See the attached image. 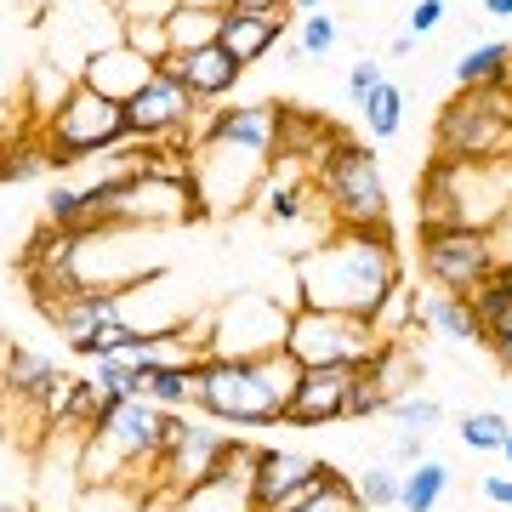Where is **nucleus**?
Returning <instances> with one entry per match:
<instances>
[{
    "label": "nucleus",
    "instance_id": "obj_32",
    "mask_svg": "<svg viewBox=\"0 0 512 512\" xmlns=\"http://www.w3.org/2000/svg\"><path fill=\"white\" fill-rule=\"evenodd\" d=\"M467 302H473V319H478V330H484V336H490V330L507 319V313H512V279L501 274V262H495V274L484 279V285H478Z\"/></svg>",
    "mask_w": 512,
    "mask_h": 512
},
{
    "label": "nucleus",
    "instance_id": "obj_12",
    "mask_svg": "<svg viewBox=\"0 0 512 512\" xmlns=\"http://www.w3.org/2000/svg\"><path fill=\"white\" fill-rule=\"evenodd\" d=\"M353 370L359 365H313V370H302L291 404H285V416H279V427H330V421H348Z\"/></svg>",
    "mask_w": 512,
    "mask_h": 512
},
{
    "label": "nucleus",
    "instance_id": "obj_24",
    "mask_svg": "<svg viewBox=\"0 0 512 512\" xmlns=\"http://www.w3.org/2000/svg\"><path fill=\"white\" fill-rule=\"evenodd\" d=\"M450 495V467L444 461H416V467H404V478H399V507L404 512H433Z\"/></svg>",
    "mask_w": 512,
    "mask_h": 512
},
{
    "label": "nucleus",
    "instance_id": "obj_21",
    "mask_svg": "<svg viewBox=\"0 0 512 512\" xmlns=\"http://www.w3.org/2000/svg\"><path fill=\"white\" fill-rule=\"evenodd\" d=\"M268 512H359V490H353V478L342 473V467H330V461H325L302 490H291L285 501H274Z\"/></svg>",
    "mask_w": 512,
    "mask_h": 512
},
{
    "label": "nucleus",
    "instance_id": "obj_2",
    "mask_svg": "<svg viewBox=\"0 0 512 512\" xmlns=\"http://www.w3.org/2000/svg\"><path fill=\"white\" fill-rule=\"evenodd\" d=\"M296 365L291 353H256V359H200L194 365V410L222 421L228 433H256V427H279L285 404L296 393Z\"/></svg>",
    "mask_w": 512,
    "mask_h": 512
},
{
    "label": "nucleus",
    "instance_id": "obj_7",
    "mask_svg": "<svg viewBox=\"0 0 512 512\" xmlns=\"http://www.w3.org/2000/svg\"><path fill=\"white\" fill-rule=\"evenodd\" d=\"M416 262L439 296H473L501 256H495V234L478 228H416Z\"/></svg>",
    "mask_w": 512,
    "mask_h": 512
},
{
    "label": "nucleus",
    "instance_id": "obj_33",
    "mask_svg": "<svg viewBox=\"0 0 512 512\" xmlns=\"http://www.w3.org/2000/svg\"><path fill=\"white\" fill-rule=\"evenodd\" d=\"M120 46H131V52L143 57V63H154V69H160L165 57H171L165 18H120Z\"/></svg>",
    "mask_w": 512,
    "mask_h": 512
},
{
    "label": "nucleus",
    "instance_id": "obj_19",
    "mask_svg": "<svg viewBox=\"0 0 512 512\" xmlns=\"http://www.w3.org/2000/svg\"><path fill=\"white\" fill-rule=\"evenodd\" d=\"M165 69L177 74V80H183L188 86V97H194V103H211V97H228L239 86V63L228 52H222V46H200V52H183V57H165Z\"/></svg>",
    "mask_w": 512,
    "mask_h": 512
},
{
    "label": "nucleus",
    "instance_id": "obj_18",
    "mask_svg": "<svg viewBox=\"0 0 512 512\" xmlns=\"http://www.w3.org/2000/svg\"><path fill=\"white\" fill-rule=\"evenodd\" d=\"M57 376H63V370H57L46 353L6 342V359H0V393H6V399L29 404V410H46V399H52ZM40 421H46V416H40Z\"/></svg>",
    "mask_w": 512,
    "mask_h": 512
},
{
    "label": "nucleus",
    "instance_id": "obj_26",
    "mask_svg": "<svg viewBox=\"0 0 512 512\" xmlns=\"http://www.w3.org/2000/svg\"><path fill=\"white\" fill-rule=\"evenodd\" d=\"M416 319H421V291L399 279V285H393V291L382 296V308L370 313L365 325L376 330V342H404V330L416 325Z\"/></svg>",
    "mask_w": 512,
    "mask_h": 512
},
{
    "label": "nucleus",
    "instance_id": "obj_47",
    "mask_svg": "<svg viewBox=\"0 0 512 512\" xmlns=\"http://www.w3.org/2000/svg\"><path fill=\"white\" fill-rule=\"evenodd\" d=\"M484 12L490 18H512V0H484Z\"/></svg>",
    "mask_w": 512,
    "mask_h": 512
},
{
    "label": "nucleus",
    "instance_id": "obj_23",
    "mask_svg": "<svg viewBox=\"0 0 512 512\" xmlns=\"http://www.w3.org/2000/svg\"><path fill=\"white\" fill-rule=\"evenodd\" d=\"M416 325H427L439 342H461V348H473V342H484V330H478L473 319V302L467 296H421V319Z\"/></svg>",
    "mask_w": 512,
    "mask_h": 512
},
{
    "label": "nucleus",
    "instance_id": "obj_48",
    "mask_svg": "<svg viewBox=\"0 0 512 512\" xmlns=\"http://www.w3.org/2000/svg\"><path fill=\"white\" fill-rule=\"evenodd\" d=\"M501 456H507V467H512V433H507V444H501Z\"/></svg>",
    "mask_w": 512,
    "mask_h": 512
},
{
    "label": "nucleus",
    "instance_id": "obj_35",
    "mask_svg": "<svg viewBox=\"0 0 512 512\" xmlns=\"http://www.w3.org/2000/svg\"><path fill=\"white\" fill-rule=\"evenodd\" d=\"M387 416H393V433H399V439H427V433H433V427L444 421V404H439V399H421V393H410V399H399L393 410H387Z\"/></svg>",
    "mask_w": 512,
    "mask_h": 512
},
{
    "label": "nucleus",
    "instance_id": "obj_4",
    "mask_svg": "<svg viewBox=\"0 0 512 512\" xmlns=\"http://www.w3.org/2000/svg\"><path fill=\"white\" fill-rule=\"evenodd\" d=\"M512 154V97L507 92H456L433 120V160L490 165Z\"/></svg>",
    "mask_w": 512,
    "mask_h": 512
},
{
    "label": "nucleus",
    "instance_id": "obj_10",
    "mask_svg": "<svg viewBox=\"0 0 512 512\" xmlns=\"http://www.w3.org/2000/svg\"><path fill=\"white\" fill-rule=\"evenodd\" d=\"M120 109H126V137L131 143H165V137H177V131H194V120H200V103L188 97V86L165 69V63L148 74Z\"/></svg>",
    "mask_w": 512,
    "mask_h": 512
},
{
    "label": "nucleus",
    "instance_id": "obj_46",
    "mask_svg": "<svg viewBox=\"0 0 512 512\" xmlns=\"http://www.w3.org/2000/svg\"><path fill=\"white\" fill-rule=\"evenodd\" d=\"M416 52V35H393V57H410Z\"/></svg>",
    "mask_w": 512,
    "mask_h": 512
},
{
    "label": "nucleus",
    "instance_id": "obj_14",
    "mask_svg": "<svg viewBox=\"0 0 512 512\" xmlns=\"http://www.w3.org/2000/svg\"><path fill=\"white\" fill-rule=\"evenodd\" d=\"M274 131H279V109H274V103H228V109L205 114V126L194 131V137L234 143V148L262 154V160H274Z\"/></svg>",
    "mask_w": 512,
    "mask_h": 512
},
{
    "label": "nucleus",
    "instance_id": "obj_45",
    "mask_svg": "<svg viewBox=\"0 0 512 512\" xmlns=\"http://www.w3.org/2000/svg\"><path fill=\"white\" fill-rule=\"evenodd\" d=\"M285 6H291L296 18H302V12H325V0H285Z\"/></svg>",
    "mask_w": 512,
    "mask_h": 512
},
{
    "label": "nucleus",
    "instance_id": "obj_3",
    "mask_svg": "<svg viewBox=\"0 0 512 512\" xmlns=\"http://www.w3.org/2000/svg\"><path fill=\"white\" fill-rule=\"evenodd\" d=\"M313 194L330 211V228H393L382 160L353 131H342L325 148V160L313 165Z\"/></svg>",
    "mask_w": 512,
    "mask_h": 512
},
{
    "label": "nucleus",
    "instance_id": "obj_44",
    "mask_svg": "<svg viewBox=\"0 0 512 512\" xmlns=\"http://www.w3.org/2000/svg\"><path fill=\"white\" fill-rule=\"evenodd\" d=\"M177 6H188V12H228L234 0H177Z\"/></svg>",
    "mask_w": 512,
    "mask_h": 512
},
{
    "label": "nucleus",
    "instance_id": "obj_22",
    "mask_svg": "<svg viewBox=\"0 0 512 512\" xmlns=\"http://www.w3.org/2000/svg\"><path fill=\"white\" fill-rule=\"evenodd\" d=\"M512 86V46L478 40L473 52L456 57V92H507Z\"/></svg>",
    "mask_w": 512,
    "mask_h": 512
},
{
    "label": "nucleus",
    "instance_id": "obj_42",
    "mask_svg": "<svg viewBox=\"0 0 512 512\" xmlns=\"http://www.w3.org/2000/svg\"><path fill=\"white\" fill-rule=\"evenodd\" d=\"M484 501H490V507H507V512H512V478L490 473V478H484Z\"/></svg>",
    "mask_w": 512,
    "mask_h": 512
},
{
    "label": "nucleus",
    "instance_id": "obj_15",
    "mask_svg": "<svg viewBox=\"0 0 512 512\" xmlns=\"http://www.w3.org/2000/svg\"><path fill=\"white\" fill-rule=\"evenodd\" d=\"M279 109V131H274V160H296V165H319L325 148L342 137L336 120H325L319 109H302V103H274Z\"/></svg>",
    "mask_w": 512,
    "mask_h": 512
},
{
    "label": "nucleus",
    "instance_id": "obj_6",
    "mask_svg": "<svg viewBox=\"0 0 512 512\" xmlns=\"http://www.w3.org/2000/svg\"><path fill=\"white\" fill-rule=\"evenodd\" d=\"M160 433L165 410L148 399H126L97 433H86L80 450V484H114L131 467H154L160 461Z\"/></svg>",
    "mask_w": 512,
    "mask_h": 512
},
{
    "label": "nucleus",
    "instance_id": "obj_43",
    "mask_svg": "<svg viewBox=\"0 0 512 512\" xmlns=\"http://www.w3.org/2000/svg\"><path fill=\"white\" fill-rule=\"evenodd\" d=\"M427 461V439H399V467H416Z\"/></svg>",
    "mask_w": 512,
    "mask_h": 512
},
{
    "label": "nucleus",
    "instance_id": "obj_5",
    "mask_svg": "<svg viewBox=\"0 0 512 512\" xmlns=\"http://www.w3.org/2000/svg\"><path fill=\"white\" fill-rule=\"evenodd\" d=\"M40 148H46V165H80V160H97V154H114L126 137V109L114 97L92 92L74 80V92L57 103V114L46 126H35Z\"/></svg>",
    "mask_w": 512,
    "mask_h": 512
},
{
    "label": "nucleus",
    "instance_id": "obj_1",
    "mask_svg": "<svg viewBox=\"0 0 512 512\" xmlns=\"http://www.w3.org/2000/svg\"><path fill=\"white\" fill-rule=\"evenodd\" d=\"M399 279L404 256L393 228H330L319 245L296 251V302L302 308L370 319Z\"/></svg>",
    "mask_w": 512,
    "mask_h": 512
},
{
    "label": "nucleus",
    "instance_id": "obj_49",
    "mask_svg": "<svg viewBox=\"0 0 512 512\" xmlns=\"http://www.w3.org/2000/svg\"><path fill=\"white\" fill-rule=\"evenodd\" d=\"M0 359H6V336H0Z\"/></svg>",
    "mask_w": 512,
    "mask_h": 512
},
{
    "label": "nucleus",
    "instance_id": "obj_11",
    "mask_svg": "<svg viewBox=\"0 0 512 512\" xmlns=\"http://www.w3.org/2000/svg\"><path fill=\"white\" fill-rule=\"evenodd\" d=\"M421 382V359L410 353V342H376L370 359L353 370V399H348V421H370L387 416L399 399H410V387Z\"/></svg>",
    "mask_w": 512,
    "mask_h": 512
},
{
    "label": "nucleus",
    "instance_id": "obj_31",
    "mask_svg": "<svg viewBox=\"0 0 512 512\" xmlns=\"http://www.w3.org/2000/svg\"><path fill=\"white\" fill-rule=\"evenodd\" d=\"M336 35H342V29H336L330 12H302V18H296V52L291 57L296 63H325Z\"/></svg>",
    "mask_w": 512,
    "mask_h": 512
},
{
    "label": "nucleus",
    "instance_id": "obj_36",
    "mask_svg": "<svg viewBox=\"0 0 512 512\" xmlns=\"http://www.w3.org/2000/svg\"><path fill=\"white\" fill-rule=\"evenodd\" d=\"M512 433V421L501 410H473V416H461V444L467 450H501Z\"/></svg>",
    "mask_w": 512,
    "mask_h": 512
},
{
    "label": "nucleus",
    "instance_id": "obj_8",
    "mask_svg": "<svg viewBox=\"0 0 512 512\" xmlns=\"http://www.w3.org/2000/svg\"><path fill=\"white\" fill-rule=\"evenodd\" d=\"M291 330V308L262 291H234L211 313V353L217 359H256V353H279Z\"/></svg>",
    "mask_w": 512,
    "mask_h": 512
},
{
    "label": "nucleus",
    "instance_id": "obj_27",
    "mask_svg": "<svg viewBox=\"0 0 512 512\" xmlns=\"http://www.w3.org/2000/svg\"><path fill=\"white\" fill-rule=\"evenodd\" d=\"M177 512H256V501L251 484H239V478H205L200 490L177 495Z\"/></svg>",
    "mask_w": 512,
    "mask_h": 512
},
{
    "label": "nucleus",
    "instance_id": "obj_13",
    "mask_svg": "<svg viewBox=\"0 0 512 512\" xmlns=\"http://www.w3.org/2000/svg\"><path fill=\"white\" fill-rule=\"evenodd\" d=\"M126 296H131V285H86V291L63 296V302H52L40 313L52 319V330H63V342L74 348V342H92L109 325H120L126 319Z\"/></svg>",
    "mask_w": 512,
    "mask_h": 512
},
{
    "label": "nucleus",
    "instance_id": "obj_25",
    "mask_svg": "<svg viewBox=\"0 0 512 512\" xmlns=\"http://www.w3.org/2000/svg\"><path fill=\"white\" fill-rule=\"evenodd\" d=\"M217 35H222V12H188V6H171V12H165L171 57L200 52V46H217Z\"/></svg>",
    "mask_w": 512,
    "mask_h": 512
},
{
    "label": "nucleus",
    "instance_id": "obj_40",
    "mask_svg": "<svg viewBox=\"0 0 512 512\" xmlns=\"http://www.w3.org/2000/svg\"><path fill=\"white\" fill-rule=\"evenodd\" d=\"M484 342H490V353H495V359H501V365L512 370V313H507V319H501V325L490 330V336H484Z\"/></svg>",
    "mask_w": 512,
    "mask_h": 512
},
{
    "label": "nucleus",
    "instance_id": "obj_38",
    "mask_svg": "<svg viewBox=\"0 0 512 512\" xmlns=\"http://www.w3.org/2000/svg\"><path fill=\"white\" fill-rule=\"evenodd\" d=\"M382 80H387V74H382V57H365V52H359V57H353V69H348V97H353V103H365V97L376 92Z\"/></svg>",
    "mask_w": 512,
    "mask_h": 512
},
{
    "label": "nucleus",
    "instance_id": "obj_9",
    "mask_svg": "<svg viewBox=\"0 0 512 512\" xmlns=\"http://www.w3.org/2000/svg\"><path fill=\"white\" fill-rule=\"evenodd\" d=\"M376 348V330L353 313H325V308H296L285 330V353L302 370L313 365H365Z\"/></svg>",
    "mask_w": 512,
    "mask_h": 512
},
{
    "label": "nucleus",
    "instance_id": "obj_39",
    "mask_svg": "<svg viewBox=\"0 0 512 512\" xmlns=\"http://www.w3.org/2000/svg\"><path fill=\"white\" fill-rule=\"evenodd\" d=\"M444 12H450V6H444V0H416V6H410V29H404V35H433V29H439L444 23Z\"/></svg>",
    "mask_w": 512,
    "mask_h": 512
},
{
    "label": "nucleus",
    "instance_id": "obj_16",
    "mask_svg": "<svg viewBox=\"0 0 512 512\" xmlns=\"http://www.w3.org/2000/svg\"><path fill=\"white\" fill-rule=\"evenodd\" d=\"M319 467H325L319 456H302V450H274V444H262L256 473H251V501H256V512H268L274 501H285L291 490H302V484H308Z\"/></svg>",
    "mask_w": 512,
    "mask_h": 512
},
{
    "label": "nucleus",
    "instance_id": "obj_30",
    "mask_svg": "<svg viewBox=\"0 0 512 512\" xmlns=\"http://www.w3.org/2000/svg\"><path fill=\"white\" fill-rule=\"evenodd\" d=\"M40 171H46V148H40L35 131L0 143V183H29V177H40Z\"/></svg>",
    "mask_w": 512,
    "mask_h": 512
},
{
    "label": "nucleus",
    "instance_id": "obj_34",
    "mask_svg": "<svg viewBox=\"0 0 512 512\" xmlns=\"http://www.w3.org/2000/svg\"><path fill=\"white\" fill-rule=\"evenodd\" d=\"M143 399L160 404V410H188V404H194V370H183V365H154Z\"/></svg>",
    "mask_w": 512,
    "mask_h": 512
},
{
    "label": "nucleus",
    "instance_id": "obj_29",
    "mask_svg": "<svg viewBox=\"0 0 512 512\" xmlns=\"http://www.w3.org/2000/svg\"><path fill=\"white\" fill-rule=\"evenodd\" d=\"M74 92V74L69 69H57V63H40L35 74H29V120L35 126H46L57 114V103Z\"/></svg>",
    "mask_w": 512,
    "mask_h": 512
},
{
    "label": "nucleus",
    "instance_id": "obj_20",
    "mask_svg": "<svg viewBox=\"0 0 512 512\" xmlns=\"http://www.w3.org/2000/svg\"><path fill=\"white\" fill-rule=\"evenodd\" d=\"M296 12H285V18H251V12H222V35L217 46L228 57H234L239 69H251V63H262V57L279 46V35L291 29Z\"/></svg>",
    "mask_w": 512,
    "mask_h": 512
},
{
    "label": "nucleus",
    "instance_id": "obj_37",
    "mask_svg": "<svg viewBox=\"0 0 512 512\" xmlns=\"http://www.w3.org/2000/svg\"><path fill=\"white\" fill-rule=\"evenodd\" d=\"M399 467H365V478H353V490H359V507L370 512H387L399 507Z\"/></svg>",
    "mask_w": 512,
    "mask_h": 512
},
{
    "label": "nucleus",
    "instance_id": "obj_17",
    "mask_svg": "<svg viewBox=\"0 0 512 512\" xmlns=\"http://www.w3.org/2000/svg\"><path fill=\"white\" fill-rule=\"evenodd\" d=\"M148 74H154V63H143L131 46L114 40V46H103V52L86 57V63L74 69V80H80V86H92V92H103V97H114V103H126Z\"/></svg>",
    "mask_w": 512,
    "mask_h": 512
},
{
    "label": "nucleus",
    "instance_id": "obj_28",
    "mask_svg": "<svg viewBox=\"0 0 512 512\" xmlns=\"http://www.w3.org/2000/svg\"><path fill=\"white\" fill-rule=\"evenodd\" d=\"M359 114H365V131L376 137V143H387V137H399L404 126V86H393V80H382L376 92L359 103Z\"/></svg>",
    "mask_w": 512,
    "mask_h": 512
},
{
    "label": "nucleus",
    "instance_id": "obj_41",
    "mask_svg": "<svg viewBox=\"0 0 512 512\" xmlns=\"http://www.w3.org/2000/svg\"><path fill=\"white\" fill-rule=\"evenodd\" d=\"M228 12H251V18H285L291 6H285V0H234Z\"/></svg>",
    "mask_w": 512,
    "mask_h": 512
}]
</instances>
